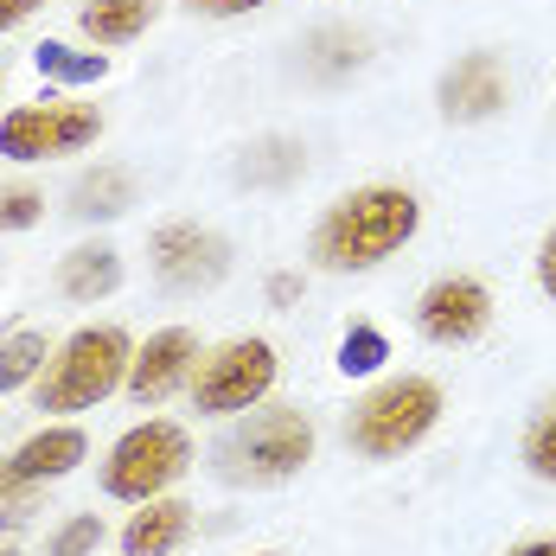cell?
I'll return each instance as SVG.
<instances>
[{
    "instance_id": "6da1fadb",
    "label": "cell",
    "mask_w": 556,
    "mask_h": 556,
    "mask_svg": "<svg viewBox=\"0 0 556 556\" xmlns=\"http://www.w3.org/2000/svg\"><path fill=\"white\" fill-rule=\"evenodd\" d=\"M422 230V199L409 186H352L314 218L307 256L320 276H371Z\"/></svg>"
},
{
    "instance_id": "7a4b0ae2",
    "label": "cell",
    "mask_w": 556,
    "mask_h": 556,
    "mask_svg": "<svg viewBox=\"0 0 556 556\" xmlns=\"http://www.w3.org/2000/svg\"><path fill=\"white\" fill-rule=\"evenodd\" d=\"M435 422H442V384L422 378V371H403V378H384L352 403L345 447L365 454V460H396V454L429 442Z\"/></svg>"
},
{
    "instance_id": "3957f363",
    "label": "cell",
    "mask_w": 556,
    "mask_h": 556,
    "mask_svg": "<svg viewBox=\"0 0 556 556\" xmlns=\"http://www.w3.org/2000/svg\"><path fill=\"white\" fill-rule=\"evenodd\" d=\"M128 365H135V345L122 327H77V333L58 345L33 384V403L46 416H77V409H97L103 396L128 384Z\"/></svg>"
},
{
    "instance_id": "277c9868",
    "label": "cell",
    "mask_w": 556,
    "mask_h": 556,
    "mask_svg": "<svg viewBox=\"0 0 556 556\" xmlns=\"http://www.w3.org/2000/svg\"><path fill=\"white\" fill-rule=\"evenodd\" d=\"M218 480L230 486H281L314 460V422L294 403H256L218 442Z\"/></svg>"
},
{
    "instance_id": "5b68a950",
    "label": "cell",
    "mask_w": 556,
    "mask_h": 556,
    "mask_svg": "<svg viewBox=\"0 0 556 556\" xmlns=\"http://www.w3.org/2000/svg\"><path fill=\"white\" fill-rule=\"evenodd\" d=\"M186 467H192V435L179 422L148 416L128 435H115V447L103 454V493L122 505H148V500H161L167 486H179Z\"/></svg>"
},
{
    "instance_id": "8992f818",
    "label": "cell",
    "mask_w": 556,
    "mask_h": 556,
    "mask_svg": "<svg viewBox=\"0 0 556 556\" xmlns=\"http://www.w3.org/2000/svg\"><path fill=\"white\" fill-rule=\"evenodd\" d=\"M281 378V358L269 339H224L212 345L205 358H199V371H192V409L199 416H250L256 403H269V390Z\"/></svg>"
},
{
    "instance_id": "52a82bcc",
    "label": "cell",
    "mask_w": 556,
    "mask_h": 556,
    "mask_svg": "<svg viewBox=\"0 0 556 556\" xmlns=\"http://www.w3.org/2000/svg\"><path fill=\"white\" fill-rule=\"evenodd\" d=\"M103 135V115L90 103H20L0 115V154L7 161H58V154H84Z\"/></svg>"
},
{
    "instance_id": "ba28073f",
    "label": "cell",
    "mask_w": 556,
    "mask_h": 556,
    "mask_svg": "<svg viewBox=\"0 0 556 556\" xmlns=\"http://www.w3.org/2000/svg\"><path fill=\"white\" fill-rule=\"evenodd\" d=\"M148 256H154V281L167 294H205L230 276V243H224L212 224H161L148 237Z\"/></svg>"
},
{
    "instance_id": "9c48e42d",
    "label": "cell",
    "mask_w": 556,
    "mask_h": 556,
    "mask_svg": "<svg viewBox=\"0 0 556 556\" xmlns=\"http://www.w3.org/2000/svg\"><path fill=\"white\" fill-rule=\"evenodd\" d=\"M493 327V288L480 276H435L416 294V333L429 345H473V339Z\"/></svg>"
},
{
    "instance_id": "30bf717a",
    "label": "cell",
    "mask_w": 556,
    "mask_h": 556,
    "mask_svg": "<svg viewBox=\"0 0 556 556\" xmlns=\"http://www.w3.org/2000/svg\"><path fill=\"white\" fill-rule=\"evenodd\" d=\"M435 103H442L447 122H460V128H473V122H493V115L511 103V71H505L500 52H460L454 64L442 71V84H435Z\"/></svg>"
},
{
    "instance_id": "8fae6325",
    "label": "cell",
    "mask_w": 556,
    "mask_h": 556,
    "mask_svg": "<svg viewBox=\"0 0 556 556\" xmlns=\"http://www.w3.org/2000/svg\"><path fill=\"white\" fill-rule=\"evenodd\" d=\"M192 371H199V333L192 327H161V333H148V345H135V365H128V384L122 390L141 409H154L179 384H192Z\"/></svg>"
},
{
    "instance_id": "7c38bea8",
    "label": "cell",
    "mask_w": 556,
    "mask_h": 556,
    "mask_svg": "<svg viewBox=\"0 0 556 556\" xmlns=\"http://www.w3.org/2000/svg\"><path fill=\"white\" fill-rule=\"evenodd\" d=\"M84 429H71V422H58V429H39L33 442H20L7 454V467H13V480L20 486H39V480H64V473H77L84 467Z\"/></svg>"
},
{
    "instance_id": "4fadbf2b",
    "label": "cell",
    "mask_w": 556,
    "mask_h": 556,
    "mask_svg": "<svg viewBox=\"0 0 556 556\" xmlns=\"http://www.w3.org/2000/svg\"><path fill=\"white\" fill-rule=\"evenodd\" d=\"M186 538H192V505L161 493L122 525V556H173Z\"/></svg>"
},
{
    "instance_id": "5bb4252c",
    "label": "cell",
    "mask_w": 556,
    "mask_h": 556,
    "mask_svg": "<svg viewBox=\"0 0 556 556\" xmlns=\"http://www.w3.org/2000/svg\"><path fill=\"white\" fill-rule=\"evenodd\" d=\"M58 288L64 301H103L122 288V250L115 243H77L64 263H58Z\"/></svg>"
},
{
    "instance_id": "9a60e30c",
    "label": "cell",
    "mask_w": 556,
    "mask_h": 556,
    "mask_svg": "<svg viewBox=\"0 0 556 556\" xmlns=\"http://www.w3.org/2000/svg\"><path fill=\"white\" fill-rule=\"evenodd\" d=\"M154 13H161V0H84L77 26L97 46H128V39H141L154 26Z\"/></svg>"
},
{
    "instance_id": "2e32d148",
    "label": "cell",
    "mask_w": 556,
    "mask_h": 556,
    "mask_svg": "<svg viewBox=\"0 0 556 556\" xmlns=\"http://www.w3.org/2000/svg\"><path fill=\"white\" fill-rule=\"evenodd\" d=\"M135 205V179L122 167H97V173H84L77 186H71V218H122Z\"/></svg>"
},
{
    "instance_id": "e0dca14e",
    "label": "cell",
    "mask_w": 556,
    "mask_h": 556,
    "mask_svg": "<svg viewBox=\"0 0 556 556\" xmlns=\"http://www.w3.org/2000/svg\"><path fill=\"white\" fill-rule=\"evenodd\" d=\"M301 141H281V135H269V141H256L243 161H237V179L243 186H288V179H301Z\"/></svg>"
},
{
    "instance_id": "ac0fdd59",
    "label": "cell",
    "mask_w": 556,
    "mask_h": 556,
    "mask_svg": "<svg viewBox=\"0 0 556 556\" xmlns=\"http://www.w3.org/2000/svg\"><path fill=\"white\" fill-rule=\"evenodd\" d=\"M518 460H525V473H531V480L556 486V396H544V403L531 409L525 442H518Z\"/></svg>"
},
{
    "instance_id": "d6986e66",
    "label": "cell",
    "mask_w": 556,
    "mask_h": 556,
    "mask_svg": "<svg viewBox=\"0 0 556 556\" xmlns=\"http://www.w3.org/2000/svg\"><path fill=\"white\" fill-rule=\"evenodd\" d=\"M33 64H39V77H52V84H103V77H110V58L103 52H71V46H58V39H46V46L33 52Z\"/></svg>"
},
{
    "instance_id": "ffe728a7",
    "label": "cell",
    "mask_w": 556,
    "mask_h": 556,
    "mask_svg": "<svg viewBox=\"0 0 556 556\" xmlns=\"http://www.w3.org/2000/svg\"><path fill=\"white\" fill-rule=\"evenodd\" d=\"M46 333H13L0 339V396H13L20 384H39V371H46Z\"/></svg>"
},
{
    "instance_id": "44dd1931",
    "label": "cell",
    "mask_w": 556,
    "mask_h": 556,
    "mask_svg": "<svg viewBox=\"0 0 556 556\" xmlns=\"http://www.w3.org/2000/svg\"><path fill=\"white\" fill-rule=\"evenodd\" d=\"M314 52L307 58L320 77H339V71H358L365 64V33H352V26H327V33H314Z\"/></svg>"
},
{
    "instance_id": "7402d4cb",
    "label": "cell",
    "mask_w": 556,
    "mask_h": 556,
    "mask_svg": "<svg viewBox=\"0 0 556 556\" xmlns=\"http://www.w3.org/2000/svg\"><path fill=\"white\" fill-rule=\"evenodd\" d=\"M384 358H390V339L378 333V327H352L345 345H339V371H345V378H371Z\"/></svg>"
},
{
    "instance_id": "603a6c76",
    "label": "cell",
    "mask_w": 556,
    "mask_h": 556,
    "mask_svg": "<svg viewBox=\"0 0 556 556\" xmlns=\"http://www.w3.org/2000/svg\"><path fill=\"white\" fill-rule=\"evenodd\" d=\"M97 544H103V518L97 511H77V518H64L52 531L46 556H97Z\"/></svg>"
},
{
    "instance_id": "cb8c5ba5",
    "label": "cell",
    "mask_w": 556,
    "mask_h": 556,
    "mask_svg": "<svg viewBox=\"0 0 556 556\" xmlns=\"http://www.w3.org/2000/svg\"><path fill=\"white\" fill-rule=\"evenodd\" d=\"M46 218V192H33V186H13V192H0V230H26V224Z\"/></svg>"
},
{
    "instance_id": "d4e9b609",
    "label": "cell",
    "mask_w": 556,
    "mask_h": 556,
    "mask_svg": "<svg viewBox=\"0 0 556 556\" xmlns=\"http://www.w3.org/2000/svg\"><path fill=\"white\" fill-rule=\"evenodd\" d=\"M192 13H205V20H243V13H263L269 0H186Z\"/></svg>"
},
{
    "instance_id": "484cf974",
    "label": "cell",
    "mask_w": 556,
    "mask_h": 556,
    "mask_svg": "<svg viewBox=\"0 0 556 556\" xmlns=\"http://www.w3.org/2000/svg\"><path fill=\"white\" fill-rule=\"evenodd\" d=\"M538 288L556 301V224L544 230V243H538Z\"/></svg>"
},
{
    "instance_id": "4316f807",
    "label": "cell",
    "mask_w": 556,
    "mask_h": 556,
    "mask_svg": "<svg viewBox=\"0 0 556 556\" xmlns=\"http://www.w3.org/2000/svg\"><path fill=\"white\" fill-rule=\"evenodd\" d=\"M39 7H46V0H0V33H13V26H20V20H33Z\"/></svg>"
},
{
    "instance_id": "83f0119b",
    "label": "cell",
    "mask_w": 556,
    "mask_h": 556,
    "mask_svg": "<svg viewBox=\"0 0 556 556\" xmlns=\"http://www.w3.org/2000/svg\"><path fill=\"white\" fill-rule=\"evenodd\" d=\"M26 518H33V500H26V493H20V500H7V505H0V525H7V531H20Z\"/></svg>"
},
{
    "instance_id": "f1b7e54d",
    "label": "cell",
    "mask_w": 556,
    "mask_h": 556,
    "mask_svg": "<svg viewBox=\"0 0 556 556\" xmlns=\"http://www.w3.org/2000/svg\"><path fill=\"white\" fill-rule=\"evenodd\" d=\"M505 556H556V538H525V544H511Z\"/></svg>"
},
{
    "instance_id": "f546056e",
    "label": "cell",
    "mask_w": 556,
    "mask_h": 556,
    "mask_svg": "<svg viewBox=\"0 0 556 556\" xmlns=\"http://www.w3.org/2000/svg\"><path fill=\"white\" fill-rule=\"evenodd\" d=\"M0 556H13V551H7V544H0Z\"/></svg>"
},
{
    "instance_id": "4dcf8cb0",
    "label": "cell",
    "mask_w": 556,
    "mask_h": 556,
    "mask_svg": "<svg viewBox=\"0 0 556 556\" xmlns=\"http://www.w3.org/2000/svg\"><path fill=\"white\" fill-rule=\"evenodd\" d=\"M256 556H276V551H256Z\"/></svg>"
}]
</instances>
